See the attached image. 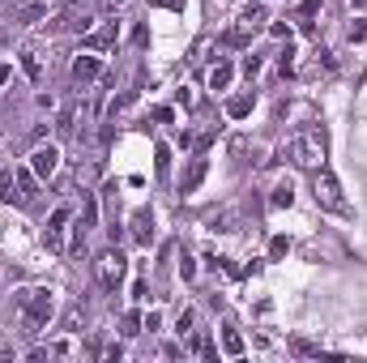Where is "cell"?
Returning <instances> with one entry per match:
<instances>
[{
  "label": "cell",
  "instance_id": "cell-18",
  "mask_svg": "<svg viewBox=\"0 0 367 363\" xmlns=\"http://www.w3.org/2000/svg\"><path fill=\"white\" fill-rule=\"evenodd\" d=\"M248 39H252V30H243V26H239V30H227V35H223V43H227V47H243Z\"/></svg>",
  "mask_w": 367,
  "mask_h": 363
},
{
  "label": "cell",
  "instance_id": "cell-17",
  "mask_svg": "<svg viewBox=\"0 0 367 363\" xmlns=\"http://www.w3.org/2000/svg\"><path fill=\"white\" fill-rule=\"evenodd\" d=\"M223 351H227V355H243V337H239L235 329H223Z\"/></svg>",
  "mask_w": 367,
  "mask_h": 363
},
{
  "label": "cell",
  "instance_id": "cell-4",
  "mask_svg": "<svg viewBox=\"0 0 367 363\" xmlns=\"http://www.w3.org/2000/svg\"><path fill=\"white\" fill-rule=\"evenodd\" d=\"M94 274H99V286H103V290H115L120 278H124V252H120V248L99 252V261H94Z\"/></svg>",
  "mask_w": 367,
  "mask_h": 363
},
{
  "label": "cell",
  "instance_id": "cell-11",
  "mask_svg": "<svg viewBox=\"0 0 367 363\" xmlns=\"http://www.w3.org/2000/svg\"><path fill=\"white\" fill-rule=\"evenodd\" d=\"M205 171H209V162L197 154V158H192V167H188V176H184V192H197L201 180H205Z\"/></svg>",
  "mask_w": 367,
  "mask_h": 363
},
{
  "label": "cell",
  "instance_id": "cell-2",
  "mask_svg": "<svg viewBox=\"0 0 367 363\" xmlns=\"http://www.w3.org/2000/svg\"><path fill=\"white\" fill-rule=\"evenodd\" d=\"M17 304H21V312H26V333H39L47 321H52V312H56L52 290H43V286H26V290H17Z\"/></svg>",
  "mask_w": 367,
  "mask_h": 363
},
{
  "label": "cell",
  "instance_id": "cell-12",
  "mask_svg": "<svg viewBox=\"0 0 367 363\" xmlns=\"http://www.w3.org/2000/svg\"><path fill=\"white\" fill-rule=\"evenodd\" d=\"M111 43H115V21H107L103 30H94V35H86V47H94V52H107Z\"/></svg>",
  "mask_w": 367,
  "mask_h": 363
},
{
  "label": "cell",
  "instance_id": "cell-16",
  "mask_svg": "<svg viewBox=\"0 0 367 363\" xmlns=\"http://www.w3.org/2000/svg\"><path fill=\"white\" fill-rule=\"evenodd\" d=\"M252 111V94H235V99H227V115L231 120H243Z\"/></svg>",
  "mask_w": 367,
  "mask_h": 363
},
{
  "label": "cell",
  "instance_id": "cell-14",
  "mask_svg": "<svg viewBox=\"0 0 367 363\" xmlns=\"http://www.w3.org/2000/svg\"><path fill=\"white\" fill-rule=\"evenodd\" d=\"M47 13V0H30V5H21V13H17V21L21 26H35V21Z\"/></svg>",
  "mask_w": 367,
  "mask_h": 363
},
{
  "label": "cell",
  "instance_id": "cell-3",
  "mask_svg": "<svg viewBox=\"0 0 367 363\" xmlns=\"http://www.w3.org/2000/svg\"><path fill=\"white\" fill-rule=\"evenodd\" d=\"M316 205L321 210H329V214H350V205H346V197H341V184L333 180V171H316Z\"/></svg>",
  "mask_w": 367,
  "mask_h": 363
},
{
  "label": "cell",
  "instance_id": "cell-27",
  "mask_svg": "<svg viewBox=\"0 0 367 363\" xmlns=\"http://www.w3.org/2000/svg\"><path fill=\"white\" fill-rule=\"evenodd\" d=\"M5 43H9V30H5V26H0V47H5Z\"/></svg>",
  "mask_w": 367,
  "mask_h": 363
},
{
  "label": "cell",
  "instance_id": "cell-20",
  "mask_svg": "<svg viewBox=\"0 0 367 363\" xmlns=\"http://www.w3.org/2000/svg\"><path fill=\"white\" fill-rule=\"evenodd\" d=\"M21 68H26L30 77H39V60H35V52H21Z\"/></svg>",
  "mask_w": 367,
  "mask_h": 363
},
{
  "label": "cell",
  "instance_id": "cell-22",
  "mask_svg": "<svg viewBox=\"0 0 367 363\" xmlns=\"http://www.w3.org/2000/svg\"><path fill=\"white\" fill-rule=\"evenodd\" d=\"M256 73H261V60H256V56H248V60H243V77H248V82H252V77H256Z\"/></svg>",
  "mask_w": 367,
  "mask_h": 363
},
{
  "label": "cell",
  "instance_id": "cell-19",
  "mask_svg": "<svg viewBox=\"0 0 367 363\" xmlns=\"http://www.w3.org/2000/svg\"><path fill=\"white\" fill-rule=\"evenodd\" d=\"M290 197H295V188H290V184H278L274 188V205H290Z\"/></svg>",
  "mask_w": 367,
  "mask_h": 363
},
{
  "label": "cell",
  "instance_id": "cell-8",
  "mask_svg": "<svg viewBox=\"0 0 367 363\" xmlns=\"http://www.w3.org/2000/svg\"><path fill=\"white\" fill-rule=\"evenodd\" d=\"M265 21H269V9L261 5V0H256L252 9H243V13H239V26H243V30H252V35H256V30L265 26Z\"/></svg>",
  "mask_w": 367,
  "mask_h": 363
},
{
  "label": "cell",
  "instance_id": "cell-9",
  "mask_svg": "<svg viewBox=\"0 0 367 363\" xmlns=\"http://www.w3.org/2000/svg\"><path fill=\"white\" fill-rule=\"evenodd\" d=\"M73 77H77V82H94V77H99V56H77V60H73Z\"/></svg>",
  "mask_w": 367,
  "mask_h": 363
},
{
  "label": "cell",
  "instance_id": "cell-1",
  "mask_svg": "<svg viewBox=\"0 0 367 363\" xmlns=\"http://www.w3.org/2000/svg\"><path fill=\"white\" fill-rule=\"evenodd\" d=\"M282 158H290L295 167H303V171H321L325 167V133L321 129H299L286 141Z\"/></svg>",
  "mask_w": 367,
  "mask_h": 363
},
{
  "label": "cell",
  "instance_id": "cell-21",
  "mask_svg": "<svg viewBox=\"0 0 367 363\" xmlns=\"http://www.w3.org/2000/svg\"><path fill=\"white\" fill-rule=\"evenodd\" d=\"M94 218H99V210H94V201H86V214H82V231L94 227Z\"/></svg>",
  "mask_w": 367,
  "mask_h": 363
},
{
  "label": "cell",
  "instance_id": "cell-7",
  "mask_svg": "<svg viewBox=\"0 0 367 363\" xmlns=\"http://www.w3.org/2000/svg\"><path fill=\"white\" fill-rule=\"evenodd\" d=\"M17 192H21V205H30L39 197V180H35V167H17Z\"/></svg>",
  "mask_w": 367,
  "mask_h": 363
},
{
  "label": "cell",
  "instance_id": "cell-25",
  "mask_svg": "<svg viewBox=\"0 0 367 363\" xmlns=\"http://www.w3.org/2000/svg\"><path fill=\"white\" fill-rule=\"evenodd\" d=\"M158 9H184V0H154Z\"/></svg>",
  "mask_w": 367,
  "mask_h": 363
},
{
  "label": "cell",
  "instance_id": "cell-6",
  "mask_svg": "<svg viewBox=\"0 0 367 363\" xmlns=\"http://www.w3.org/2000/svg\"><path fill=\"white\" fill-rule=\"evenodd\" d=\"M64 227H68V205H60L52 214V223H47V248H52V252L64 248Z\"/></svg>",
  "mask_w": 367,
  "mask_h": 363
},
{
  "label": "cell",
  "instance_id": "cell-5",
  "mask_svg": "<svg viewBox=\"0 0 367 363\" xmlns=\"http://www.w3.org/2000/svg\"><path fill=\"white\" fill-rule=\"evenodd\" d=\"M30 167H35V176H39V180H47V176H52L56 167H60V150H56V145H39V150L30 154Z\"/></svg>",
  "mask_w": 367,
  "mask_h": 363
},
{
  "label": "cell",
  "instance_id": "cell-13",
  "mask_svg": "<svg viewBox=\"0 0 367 363\" xmlns=\"http://www.w3.org/2000/svg\"><path fill=\"white\" fill-rule=\"evenodd\" d=\"M231 77H235V68H231L227 60H218V68L209 73V90H227V86H231Z\"/></svg>",
  "mask_w": 367,
  "mask_h": 363
},
{
  "label": "cell",
  "instance_id": "cell-15",
  "mask_svg": "<svg viewBox=\"0 0 367 363\" xmlns=\"http://www.w3.org/2000/svg\"><path fill=\"white\" fill-rule=\"evenodd\" d=\"M0 201H21V192H17V176L13 171H0Z\"/></svg>",
  "mask_w": 367,
  "mask_h": 363
},
{
  "label": "cell",
  "instance_id": "cell-24",
  "mask_svg": "<svg viewBox=\"0 0 367 363\" xmlns=\"http://www.w3.org/2000/svg\"><path fill=\"white\" fill-rule=\"evenodd\" d=\"M286 248H290L286 239H274V244H269V252H274V257H286Z\"/></svg>",
  "mask_w": 367,
  "mask_h": 363
},
{
  "label": "cell",
  "instance_id": "cell-26",
  "mask_svg": "<svg viewBox=\"0 0 367 363\" xmlns=\"http://www.w3.org/2000/svg\"><path fill=\"white\" fill-rule=\"evenodd\" d=\"M9 77H13V68H9V64H0V86H5Z\"/></svg>",
  "mask_w": 367,
  "mask_h": 363
},
{
  "label": "cell",
  "instance_id": "cell-10",
  "mask_svg": "<svg viewBox=\"0 0 367 363\" xmlns=\"http://www.w3.org/2000/svg\"><path fill=\"white\" fill-rule=\"evenodd\" d=\"M133 235L141 239V244H150V239H154V218H150V210H137L133 214Z\"/></svg>",
  "mask_w": 367,
  "mask_h": 363
},
{
  "label": "cell",
  "instance_id": "cell-23",
  "mask_svg": "<svg viewBox=\"0 0 367 363\" xmlns=\"http://www.w3.org/2000/svg\"><path fill=\"white\" fill-rule=\"evenodd\" d=\"M180 274H184V278H192V274H197V265H192V257H184V261H180Z\"/></svg>",
  "mask_w": 367,
  "mask_h": 363
}]
</instances>
